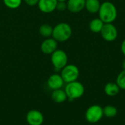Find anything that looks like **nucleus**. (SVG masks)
Returning <instances> with one entry per match:
<instances>
[{"label": "nucleus", "instance_id": "1", "mask_svg": "<svg viewBox=\"0 0 125 125\" xmlns=\"http://www.w3.org/2000/svg\"><path fill=\"white\" fill-rule=\"evenodd\" d=\"M97 13L98 18H100L104 23H114L116 20L118 15L116 7L114 3L108 1L101 3Z\"/></svg>", "mask_w": 125, "mask_h": 125}, {"label": "nucleus", "instance_id": "2", "mask_svg": "<svg viewBox=\"0 0 125 125\" xmlns=\"http://www.w3.org/2000/svg\"><path fill=\"white\" fill-rule=\"evenodd\" d=\"M73 30L70 26L67 23H59L56 25L53 29L52 37L57 42H63L67 41L72 36Z\"/></svg>", "mask_w": 125, "mask_h": 125}, {"label": "nucleus", "instance_id": "3", "mask_svg": "<svg viewBox=\"0 0 125 125\" xmlns=\"http://www.w3.org/2000/svg\"><path fill=\"white\" fill-rule=\"evenodd\" d=\"M64 91L67 94V99L73 100L78 99L83 95L85 92V88L81 82L75 81L67 83Z\"/></svg>", "mask_w": 125, "mask_h": 125}, {"label": "nucleus", "instance_id": "4", "mask_svg": "<svg viewBox=\"0 0 125 125\" xmlns=\"http://www.w3.org/2000/svg\"><path fill=\"white\" fill-rule=\"evenodd\" d=\"M51 64L56 71H60L64 68L68 62V56L67 53L61 49H56L51 56Z\"/></svg>", "mask_w": 125, "mask_h": 125}, {"label": "nucleus", "instance_id": "5", "mask_svg": "<svg viewBox=\"0 0 125 125\" xmlns=\"http://www.w3.org/2000/svg\"><path fill=\"white\" fill-rule=\"evenodd\" d=\"M61 76L64 83H68L78 80L80 71L78 67L75 64H67L61 70Z\"/></svg>", "mask_w": 125, "mask_h": 125}, {"label": "nucleus", "instance_id": "6", "mask_svg": "<svg viewBox=\"0 0 125 125\" xmlns=\"http://www.w3.org/2000/svg\"><path fill=\"white\" fill-rule=\"evenodd\" d=\"M103 116V108L98 105H91L87 108L85 114V118L86 121L92 124L100 122Z\"/></svg>", "mask_w": 125, "mask_h": 125}, {"label": "nucleus", "instance_id": "7", "mask_svg": "<svg viewBox=\"0 0 125 125\" xmlns=\"http://www.w3.org/2000/svg\"><path fill=\"white\" fill-rule=\"evenodd\" d=\"M100 34L104 40L107 42H114L118 37V30L113 23H104V26Z\"/></svg>", "mask_w": 125, "mask_h": 125}, {"label": "nucleus", "instance_id": "8", "mask_svg": "<svg viewBox=\"0 0 125 125\" xmlns=\"http://www.w3.org/2000/svg\"><path fill=\"white\" fill-rule=\"evenodd\" d=\"M26 120L29 125H42L44 122V116L40 111L33 109L27 113Z\"/></svg>", "mask_w": 125, "mask_h": 125}, {"label": "nucleus", "instance_id": "9", "mask_svg": "<svg viewBox=\"0 0 125 125\" xmlns=\"http://www.w3.org/2000/svg\"><path fill=\"white\" fill-rule=\"evenodd\" d=\"M58 46V42L53 37L46 38L41 44L40 48L43 53L45 54H52L56 49Z\"/></svg>", "mask_w": 125, "mask_h": 125}, {"label": "nucleus", "instance_id": "10", "mask_svg": "<svg viewBox=\"0 0 125 125\" xmlns=\"http://www.w3.org/2000/svg\"><path fill=\"white\" fill-rule=\"evenodd\" d=\"M64 81L62 79L61 75L57 73L52 74L51 75H50L47 81V84L48 87L52 90L62 89L64 86Z\"/></svg>", "mask_w": 125, "mask_h": 125}, {"label": "nucleus", "instance_id": "11", "mask_svg": "<svg viewBox=\"0 0 125 125\" xmlns=\"http://www.w3.org/2000/svg\"><path fill=\"white\" fill-rule=\"evenodd\" d=\"M57 2V0H39L37 5L41 12L51 13L56 10Z\"/></svg>", "mask_w": 125, "mask_h": 125}, {"label": "nucleus", "instance_id": "12", "mask_svg": "<svg viewBox=\"0 0 125 125\" xmlns=\"http://www.w3.org/2000/svg\"><path fill=\"white\" fill-rule=\"evenodd\" d=\"M86 0H67V10L73 13H78L85 8Z\"/></svg>", "mask_w": 125, "mask_h": 125}, {"label": "nucleus", "instance_id": "13", "mask_svg": "<svg viewBox=\"0 0 125 125\" xmlns=\"http://www.w3.org/2000/svg\"><path fill=\"white\" fill-rule=\"evenodd\" d=\"M51 99L56 103H62L67 100V96L64 90L59 89L53 90L51 93Z\"/></svg>", "mask_w": 125, "mask_h": 125}, {"label": "nucleus", "instance_id": "14", "mask_svg": "<svg viewBox=\"0 0 125 125\" xmlns=\"http://www.w3.org/2000/svg\"><path fill=\"white\" fill-rule=\"evenodd\" d=\"M101 3L100 0H86L85 8L91 14H96L98 12Z\"/></svg>", "mask_w": 125, "mask_h": 125}, {"label": "nucleus", "instance_id": "15", "mask_svg": "<svg viewBox=\"0 0 125 125\" xmlns=\"http://www.w3.org/2000/svg\"><path fill=\"white\" fill-rule=\"evenodd\" d=\"M104 91H105V93L108 96L114 97L119 94V92L120 91V88L119 87V86L117 85L116 83L109 82V83H107L105 84V88H104Z\"/></svg>", "mask_w": 125, "mask_h": 125}, {"label": "nucleus", "instance_id": "16", "mask_svg": "<svg viewBox=\"0 0 125 125\" xmlns=\"http://www.w3.org/2000/svg\"><path fill=\"white\" fill-rule=\"evenodd\" d=\"M103 26L104 23L99 18L92 19L89 23V28L90 31L93 33H100Z\"/></svg>", "mask_w": 125, "mask_h": 125}, {"label": "nucleus", "instance_id": "17", "mask_svg": "<svg viewBox=\"0 0 125 125\" xmlns=\"http://www.w3.org/2000/svg\"><path fill=\"white\" fill-rule=\"evenodd\" d=\"M53 27L48 23H44L39 28V33L40 34L45 38H48L52 37L53 34Z\"/></svg>", "mask_w": 125, "mask_h": 125}, {"label": "nucleus", "instance_id": "18", "mask_svg": "<svg viewBox=\"0 0 125 125\" xmlns=\"http://www.w3.org/2000/svg\"><path fill=\"white\" fill-rule=\"evenodd\" d=\"M118 111L116 107L113 105H107L103 108V115L108 118H113L116 116Z\"/></svg>", "mask_w": 125, "mask_h": 125}, {"label": "nucleus", "instance_id": "19", "mask_svg": "<svg viewBox=\"0 0 125 125\" xmlns=\"http://www.w3.org/2000/svg\"><path fill=\"white\" fill-rule=\"evenodd\" d=\"M3 2L7 7L15 10L21 6L22 0H3Z\"/></svg>", "mask_w": 125, "mask_h": 125}, {"label": "nucleus", "instance_id": "20", "mask_svg": "<svg viewBox=\"0 0 125 125\" xmlns=\"http://www.w3.org/2000/svg\"><path fill=\"white\" fill-rule=\"evenodd\" d=\"M116 83L120 88V89L125 90V70H123L117 76Z\"/></svg>", "mask_w": 125, "mask_h": 125}, {"label": "nucleus", "instance_id": "21", "mask_svg": "<svg viewBox=\"0 0 125 125\" xmlns=\"http://www.w3.org/2000/svg\"><path fill=\"white\" fill-rule=\"evenodd\" d=\"M66 9H67V1H58L56 4V10H58L60 12L64 11Z\"/></svg>", "mask_w": 125, "mask_h": 125}, {"label": "nucleus", "instance_id": "22", "mask_svg": "<svg viewBox=\"0 0 125 125\" xmlns=\"http://www.w3.org/2000/svg\"><path fill=\"white\" fill-rule=\"evenodd\" d=\"M29 6H34L38 4L39 0H24Z\"/></svg>", "mask_w": 125, "mask_h": 125}, {"label": "nucleus", "instance_id": "23", "mask_svg": "<svg viewBox=\"0 0 125 125\" xmlns=\"http://www.w3.org/2000/svg\"><path fill=\"white\" fill-rule=\"evenodd\" d=\"M121 51H122V53L124 54V56H125V39L122 41L121 44Z\"/></svg>", "mask_w": 125, "mask_h": 125}, {"label": "nucleus", "instance_id": "24", "mask_svg": "<svg viewBox=\"0 0 125 125\" xmlns=\"http://www.w3.org/2000/svg\"><path fill=\"white\" fill-rule=\"evenodd\" d=\"M122 67H123V70H125V59L123 61V62H122Z\"/></svg>", "mask_w": 125, "mask_h": 125}, {"label": "nucleus", "instance_id": "25", "mask_svg": "<svg viewBox=\"0 0 125 125\" xmlns=\"http://www.w3.org/2000/svg\"><path fill=\"white\" fill-rule=\"evenodd\" d=\"M67 0H57V1H67Z\"/></svg>", "mask_w": 125, "mask_h": 125}]
</instances>
